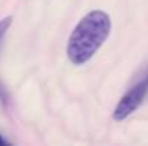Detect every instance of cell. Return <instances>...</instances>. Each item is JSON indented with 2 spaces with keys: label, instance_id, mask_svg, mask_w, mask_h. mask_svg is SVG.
<instances>
[{
  "label": "cell",
  "instance_id": "3957f363",
  "mask_svg": "<svg viewBox=\"0 0 148 146\" xmlns=\"http://www.w3.org/2000/svg\"><path fill=\"white\" fill-rule=\"evenodd\" d=\"M10 24H12V17H10V16L0 20V43H1V39H3V36H4V33H6V30L9 29Z\"/></svg>",
  "mask_w": 148,
  "mask_h": 146
},
{
  "label": "cell",
  "instance_id": "277c9868",
  "mask_svg": "<svg viewBox=\"0 0 148 146\" xmlns=\"http://www.w3.org/2000/svg\"><path fill=\"white\" fill-rule=\"evenodd\" d=\"M6 143H7V142H6V141H4V139L0 136V146H1V145H6Z\"/></svg>",
  "mask_w": 148,
  "mask_h": 146
},
{
  "label": "cell",
  "instance_id": "6da1fadb",
  "mask_svg": "<svg viewBox=\"0 0 148 146\" xmlns=\"http://www.w3.org/2000/svg\"><path fill=\"white\" fill-rule=\"evenodd\" d=\"M111 32V19L102 10L89 12L69 36L66 53L73 65L86 63L102 46Z\"/></svg>",
  "mask_w": 148,
  "mask_h": 146
},
{
  "label": "cell",
  "instance_id": "7a4b0ae2",
  "mask_svg": "<svg viewBox=\"0 0 148 146\" xmlns=\"http://www.w3.org/2000/svg\"><path fill=\"white\" fill-rule=\"evenodd\" d=\"M148 93V75H145L137 85H134L116 105L114 110V119L115 120H124L128 117L132 112L138 109V106L143 103L144 97Z\"/></svg>",
  "mask_w": 148,
  "mask_h": 146
}]
</instances>
